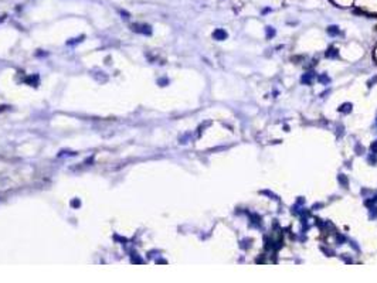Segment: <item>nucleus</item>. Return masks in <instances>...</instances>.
<instances>
[{
	"mask_svg": "<svg viewBox=\"0 0 377 283\" xmlns=\"http://www.w3.org/2000/svg\"><path fill=\"white\" fill-rule=\"evenodd\" d=\"M130 28L135 31V33H140V34H149L152 33V28L149 24H140V23H135L130 26Z\"/></svg>",
	"mask_w": 377,
	"mask_h": 283,
	"instance_id": "nucleus-1",
	"label": "nucleus"
},
{
	"mask_svg": "<svg viewBox=\"0 0 377 283\" xmlns=\"http://www.w3.org/2000/svg\"><path fill=\"white\" fill-rule=\"evenodd\" d=\"M71 205H72V207H79V205H81V203H79V200H77L75 198V200H72Z\"/></svg>",
	"mask_w": 377,
	"mask_h": 283,
	"instance_id": "nucleus-3",
	"label": "nucleus"
},
{
	"mask_svg": "<svg viewBox=\"0 0 377 283\" xmlns=\"http://www.w3.org/2000/svg\"><path fill=\"white\" fill-rule=\"evenodd\" d=\"M226 35L227 34L224 33L223 30H217V31L214 33V37L215 38H218V40H220V38H226Z\"/></svg>",
	"mask_w": 377,
	"mask_h": 283,
	"instance_id": "nucleus-2",
	"label": "nucleus"
}]
</instances>
